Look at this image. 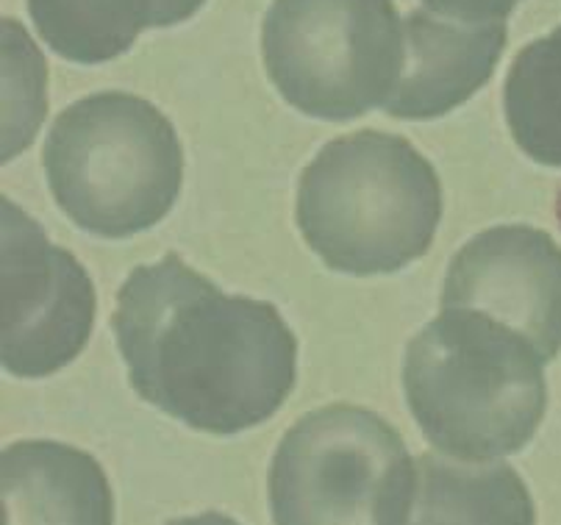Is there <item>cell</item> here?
<instances>
[{
	"mask_svg": "<svg viewBox=\"0 0 561 525\" xmlns=\"http://www.w3.org/2000/svg\"><path fill=\"white\" fill-rule=\"evenodd\" d=\"M517 3L519 0H423V7L434 14L461 23H501Z\"/></svg>",
	"mask_w": 561,
	"mask_h": 525,
	"instance_id": "14",
	"label": "cell"
},
{
	"mask_svg": "<svg viewBox=\"0 0 561 525\" xmlns=\"http://www.w3.org/2000/svg\"><path fill=\"white\" fill-rule=\"evenodd\" d=\"M168 525H239V523L222 512H204V514H195V517L173 520V523Z\"/></svg>",
	"mask_w": 561,
	"mask_h": 525,
	"instance_id": "15",
	"label": "cell"
},
{
	"mask_svg": "<svg viewBox=\"0 0 561 525\" xmlns=\"http://www.w3.org/2000/svg\"><path fill=\"white\" fill-rule=\"evenodd\" d=\"M262 56L289 106L347 123L392 98L407 65L403 18L392 0H273Z\"/></svg>",
	"mask_w": 561,
	"mask_h": 525,
	"instance_id": "6",
	"label": "cell"
},
{
	"mask_svg": "<svg viewBox=\"0 0 561 525\" xmlns=\"http://www.w3.org/2000/svg\"><path fill=\"white\" fill-rule=\"evenodd\" d=\"M43 164L56 206L103 239L162 222L184 184L173 123L128 92H98L67 106L45 139Z\"/></svg>",
	"mask_w": 561,
	"mask_h": 525,
	"instance_id": "4",
	"label": "cell"
},
{
	"mask_svg": "<svg viewBox=\"0 0 561 525\" xmlns=\"http://www.w3.org/2000/svg\"><path fill=\"white\" fill-rule=\"evenodd\" d=\"M545 358L503 322L443 309L407 347L403 389L425 440L459 461L523 450L548 409Z\"/></svg>",
	"mask_w": 561,
	"mask_h": 525,
	"instance_id": "2",
	"label": "cell"
},
{
	"mask_svg": "<svg viewBox=\"0 0 561 525\" xmlns=\"http://www.w3.org/2000/svg\"><path fill=\"white\" fill-rule=\"evenodd\" d=\"M503 109L519 150L545 168H561V25L514 56Z\"/></svg>",
	"mask_w": 561,
	"mask_h": 525,
	"instance_id": "13",
	"label": "cell"
},
{
	"mask_svg": "<svg viewBox=\"0 0 561 525\" xmlns=\"http://www.w3.org/2000/svg\"><path fill=\"white\" fill-rule=\"evenodd\" d=\"M443 309H470L526 336L545 365L561 353V248L531 226H497L450 259Z\"/></svg>",
	"mask_w": 561,
	"mask_h": 525,
	"instance_id": "8",
	"label": "cell"
},
{
	"mask_svg": "<svg viewBox=\"0 0 561 525\" xmlns=\"http://www.w3.org/2000/svg\"><path fill=\"white\" fill-rule=\"evenodd\" d=\"M407 525H537V512L514 467L423 454Z\"/></svg>",
	"mask_w": 561,
	"mask_h": 525,
	"instance_id": "12",
	"label": "cell"
},
{
	"mask_svg": "<svg viewBox=\"0 0 561 525\" xmlns=\"http://www.w3.org/2000/svg\"><path fill=\"white\" fill-rule=\"evenodd\" d=\"M206 0H28L36 34L61 59L103 65L126 54L145 28L190 20Z\"/></svg>",
	"mask_w": 561,
	"mask_h": 525,
	"instance_id": "11",
	"label": "cell"
},
{
	"mask_svg": "<svg viewBox=\"0 0 561 525\" xmlns=\"http://www.w3.org/2000/svg\"><path fill=\"white\" fill-rule=\"evenodd\" d=\"M407 65L383 112L398 119H434L470 101L506 50V20L461 23L420 7L403 18Z\"/></svg>",
	"mask_w": 561,
	"mask_h": 525,
	"instance_id": "9",
	"label": "cell"
},
{
	"mask_svg": "<svg viewBox=\"0 0 561 525\" xmlns=\"http://www.w3.org/2000/svg\"><path fill=\"white\" fill-rule=\"evenodd\" d=\"M267 487L275 525H407L417 461L381 414L334 403L284 434Z\"/></svg>",
	"mask_w": 561,
	"mask_h": 525,
	"instance_id": "5",
	"label": "cell"
},
{
	"mask_svg": "<svg viewBox=\"0 0 561 525\" xmlns=\"http://www.w3.org/2000/svg\"><path fill=\"white\" fill-rule=\"evenodd\" d=\"M295 217L329 270L389 275L428 253L443 217V186L409 139L356 132L331 139L311 159Z\"/></svg>",
	"mask_w": 561,
	"mask_h": 525,
	"instance_id": "3",
	"label": "cell"
},
{
	"mask_svg": "<svg viewBox=\"0 0 561 525\" xmlns=\"http://www.w3.org/2000/svg\"><path fill=\"white\" fill-rule=\"evenodd\" d=\"M0 212V362L18 378L54 376L90 342L95 287L78 259L18 204L3 197Z\"/></svg>",
	"mask_w": 561,
	"mask_h": 525,
	"instance_id": "7",
	"label": "cell"
},
{
	"mask_svg": "<svg viewBox=\"0 0 561 525\" xmlns=\"http://www.w3.org/2000/svg\"><path fill=\"white\" fill-rule=\"evenodd\" d=\"M112 331L134 392L206 434L262 425L298 378V340L280 311L226 295L179 253L131 270Z\"/></svg>",
	"mask_w": 561,
	"mask_h": 525,
	"instance_id": "1",
	"label": "cell"
},
{
	"mask_svg": "<svg viewBox=\"0 0 561 525\" xmlns=\"http://www.w3.org/2000/svg\"><path fill=\"white\" fill-rule=\"evenodd\" d=\"M3 525H114V495L95 456L54 440L14 442L0 456Z\"/></svg>",
	"mask_w": 561,
	"mask_h": 525,
	"instance_id": "10",
	"label": "cell"
}]
</instances>
